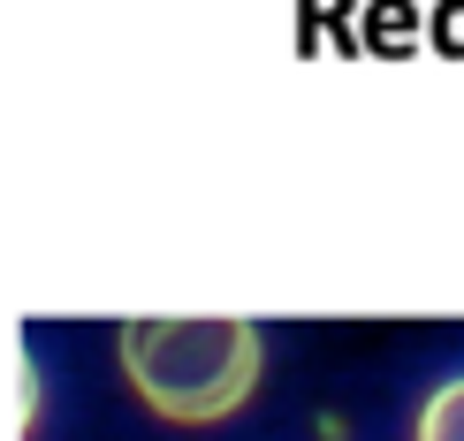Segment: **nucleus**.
Returning a JSON list of instances; mask_svg holds the SVG:
<instances>
[{"instance_id": "nucleus-1", "label": "nucleus", "mask_w": 464, "mask_h": 441, "mask_svg": "<svg viewBox=\"0 0 464 441\" xmlns=\"http://www.w3.org/2000/svg\"><path fill=\"white\" fill-rule=\"evenodd\" d=\"M122 373L160 418L206 427L259 388V328L251 320H130Z\"/></svg>"}, {"instance_id": "nucleus-2", "label": "nucleus", "mask_w": 464, "mask_h": 441, "mask_svg": "<svg viewBox=\"0 0 464 441\" xmlns=\"http://www.w3.org/2000/svg\"><path fill=\"white\" fill-rule=\"evenodd\" d=\"M419 441H464V380L427 396V411H419Z\"/></svg>"}]
</instances>
